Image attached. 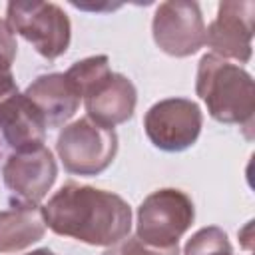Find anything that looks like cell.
<instances>
[{
  "instance_id": "8fae6325",
  "label": "cell",
  "mask_w": 255,
  "mask_h": 255,
  "mask_svg": "<svg viewBox=\"0 0 255 255\" xmlns=\"http://www.w3.org/2000/svg\"><path fill=\"white\" fill-rule=\"evenodd\" d=\"M24 96L42 114L48 128L66 126L82 104L80 94L62 72L38 76L24 90Z\"/></svg>"
},
{
  "instance_id": "e0dca14e",
  "label": "cell",
  "mask_w": 255,
  "mask_h": 255,
  "mask_svg": "<svg viewBox=\"0 0 255 255\" xmlns=\"http://www.w3.org/2000/svg\"><path fill=\"white\" fill-rule=\"evenodd\" d=\"M16 48H18V46H16V38H14L12 30H10L8 22L0 18V52H2L6 58H10V60L14 62V58H16Z\"/></svg>"
},
{
  "instance_id": "9c48e42d",
  "label": "cell",
  "mask_w": 255,
  "mask_h": 255,
  "mask_svg": "<svg viewBox=\"0 0 255 255\" xmlns=\"http://www.w3.org/2000/svg\"><path fill=\"white\" fill-rule=\"evenodd\" d=\"M58 177L54 153L42 145L30 151H12L2 165V179L12 205H38Z\"/></svg>"
},
{
  "instance_id": "2e32d148",
  "label": "cell",
  "mask_w": 255,
  "mask_h": 255,
  "mask_svg": "<svg viewBox=\"0 0 255 255\" xmlns=\"http://www.w3.org/2000/svg\"><path fill=\"white\" fill-rule=\"evenodd\" d=\"M14 94H18V86L12 74V60L0 52V106Z\"/></svg>"
},
{
  "instance_id": "5bb4252c",
  "label": "cell",
  "mask_w": 255,
  "mask_h": 255,
  "mask_svg": "<svg viewBox=\"0 0 255 255\" xmlns=\"http://www.w3.org/2000/svg\"><path fill=\"white\" fill-rule=\"evenodd\" d=\"M110 72H112L110 58L100 54V56H90V58H84V60L72 64L64 74L70 80V84L76 88L80 98H84V94L90 88H94L102 78H106Z\"/></svg>"
},
{
  "instance_id": "ba28073f",
  "label": "cell",
  "mask_w": 255,
  "mask_h": 255,
  "mask_svg": "<svg viewBox=\"0 0 255 255\" xmlns=\"http://www.w3.org/2000/svg\"><path fill=\"white\" fill-rule=\"evenodd\" d=\"M255 4L251 0H225L215 20L205 28V44L211 54L233 64H247L253 52Z\"/></svg>"
},
{
  "instance_id": "5b68a950",
  "label": "cell",
  "mask_w": 255,
  "mask_h": 255,
  "mask_svg": "<svg viewBox=\"0 0 255 255\" xmlns=\"http://www.w3.org/2000/svg\"><path fill=\"white\" fill-rule=\"evenodd\" d=\"M195 219L191 197L175 187L151 191L137 207L135 237L153 247H171Z\"/></svg>"
},
{
  "instance_id": "6da1fadb",
  "label": "cell",
  "mask_w": 255,
  "mask_h": 255,
  "mask_svg": "<svg viewBox=\"0 0 255 255\" xmlns=\"http://www.w3.org/2000/svg\"><path fill=\"white\" fill-rule=\"evenodd\" d=\"M46 227L56 235L96 247H116L131 231V207L114 191L64 183L42 207Z\"/></svg>"
},
{
  "instance_id": "7a4b0ae2",
  "label": "cell",
  "mask_w": 255,
  "mask_h": 255,
  "mask_svg": "<svg viewBox=\"0 0 255 255\" xmlns=\"http://www.w3.org/2000/svg\"><path fill=\"white\" fill-rule=\"evenodd\" d=\"M195 94L207 106L209 116L219 124L239 126L251 137L255 118L253 76L239 64L215 54L201 56L195 74Z\"/></svg>"
},
{
  "instance_id": "ffe728a7",
  "label": "cell",
  "mask_w": 255,
  "mask_h": 255,
  "mask_svg": "<svg viewBox=\"0 0 255 255\" xmlns=\"http://www.w3.org/2000/svg\"><path fill=\"white\" fill-rule=\"evenodd\" d=\"M104 255H118V251H116V247H114V249H110V251H106Z\"/></svg>"
},
{
  "instance_id": "4fadbf2b",
  "label": "cell",
  "mask_w": 255,
  "mask_h": 255,
  "mask_svg": "<svg viewBox=\"0 0 255 255\" xmlns=\"http://www.w3.org/2000/svg\"><path fill=\"white\" fill-rule=\"evenodd\" d=\"M46 233L40 205H12L0 211V253H20L38 243Z\"/></svg>"
},
{
  "instance_id": "52a82bcc",
  "label": "cell",
  "mask_w": 255,
  "mask_h": 255,
  "mask_svg": "<svg viewBox=\"0 0 255 255\" xmlns=\"http://www.w3.org/2000/svg\"><path fill=\"white\" fill-rule=\"evenodd\" d=\"M155 46L173 58H187L205 46V22L197 2L169 0L155 8L151 20Z\"/></svg>"
},
{
  "instance_id": "3957f363",
  "label": "cell",
  "mask_w": 255,
  "mask_h": 255,
  "mask_svg": "<svg viewBox=\"0 0 255 255\" xmlns=\"http://www.w3.org/2000/svg\"><path fill=\"white\" fill-rule=\"evenodd\" d=\"M6 22L12 34L22 36L46 60L64 56L72 40L70 18L54 2H10L6 6Z\"/></svg>"
},
{
  "instance_id": "ac0fdd59",
  "label": "cell",
  "mask_w": 255,
  "mask_h": 255,
  "mask_svg": "<svg viewBox=\"0 0 255 255\" xmlns=\"http://www.w3.org/2000/svg\"><path fill=\"white\" fill-rule=\"evenodd\" d=\"M24 255H56L52 249H48V247H40V249H34V251H28V253H24Z\"/></svg>"
},
{
  "instance_id": "277c9868",
  "label": "cell",
  "mask_w": 255,
  "mask_h": 255,
  "mask_svg": "<svg viewBox=\"0 0 255 255\" xmlns=\"http://www.w3.org/2000/svg\"><path fill=\"white\" fill-rule=\"evenodd\" d=\"M56 153L68 173L100 175L118 153V133L86 116L62 128L56 139Z\"/></svg>"
},
{
  "instance_id": "8992f818",
  "label": "cell",
  "mask_w": 255,
  "mask_h": 255,
  "mask_svg": "<svg viewBox=\"0 0 255 255\" xmlns=\"http://www.w3.org/2000/svg\"><path fill=\"white\" fill-rule=\"evenodd\" d=\"M203 126V114L193 100L165 98L155 102L143 118V129L153 147L161 151H185Z\"/></svg>"
},
{
  "instance_id": "30bf717a",
  "label": "cell",
  "mask_w": 255,
  "mask_h": 255,
  "mask_svg": "<svg viewBox=\"0 0 255 255\" xmlns=\"http://www.w3.org/2000/svg\"><path fill=\"white\" fill-rule=\"evenodd\" d=\"M82 102L90 120L114 129L131 120L137 104V90L128 76L110 72L84 94Z\"/></svg>"
},
{
  "instance_id": "7c38bea8",
  "label": "cell",
  "mask_w": 255,
  "mask_h": 255,
  "mask_svg": "<svg viewBox=\"0 0 255 255\" xmlns=\"http://www.w3.org/2000/svg\"><path fill=\"white\" fill-rule=\"evenodd\" d=\"M46 128L42 114L20 92L0 106V131L12 151L42 147L46 141Z\"/></svg>"
},
{
  "instance_id": "9a60e30c",
  "label": "cell",
  "mask_w": 255,
  "mask_h": 255,
  "mask_svg": "<svg viewBox=\"0 0 255 255\" xmlns=\"http://www.w3.org/2000/svg\"><path fill=\"white\" fill-rule=\"evenodd\" d=\"M118 255H179V247L171 245V247H153L143 243L141 239L133 237H126L118 247H116Z\"/></svg>"
},
{
  "instance_id": "d6986e66",
  "label": "cell",
  "mask_w": 255,
  "mask_h": 255,
  "mask_svg": "<svg viewBox=\"0 0 255 255\" xmlns=\"http://www.w3.org/2000/svg\"><path fill=\"white\" fill-rule=\"evenodd\" d=\"M207 255H233V247L229 245V247H223V249H217V251H211V253H207Z\"/></svg>"
}]
</instances>
